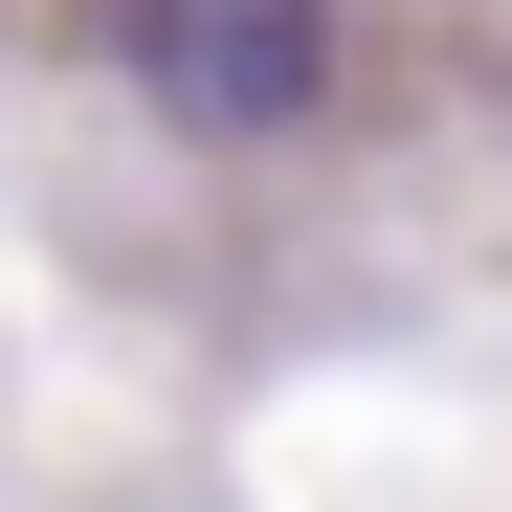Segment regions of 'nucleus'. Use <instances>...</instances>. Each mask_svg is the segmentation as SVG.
I'll use <instances>...</instances> for the list:
<instances>
[{"instance_id":"obj_1","label":"nucleus","mask_w":512,"mask_h":512,"mask_svg":"<svg viewBox=\"0 0 512 512\" xmlns=\"http://www.w3.org/2000/svg\"><path fill=\"white\" fill-rule=\"evenodd\" d=\"M112 67L179 134H312L357 67V0H112Z\"/></svg>"}]
</instances>
